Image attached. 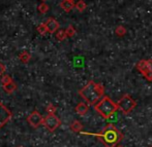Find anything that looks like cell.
I'll return each mask as SVG.
<instances>
[{
  "instance_id": "484cf974",
  "label": "cell",
  "mask_w": 152,
  "mask_h": 147,
  "mask_svg": "<svg viewBox=\"0 0 152 147\" xmlns=\"http://www.w3.org/2000/svg\"><path fill=\"white\" fill-rule=\"evenodd\" d=\"M19 147H23V146H19Z\"/></svg>"
},
{
  "instance_id": "d6986e66",
  "label": "cell",
  "mask_w": 152,
  "mask_h": 147,
  "mask_svg": "<svg viewBox=\"0 0 152 147\" xmlns=\"http://www.w3.org/2000/svg\"><path fill=\"white\" fill-rule=\"evenodd\" d=\"M56 37L58 40L62 41V40H64L66 37H67V35H66L65 31H63V30H59V31H57V33H56Z\"/></svg>"
},
{
  "instance_id": "cb8c5ba5",
  "label": "cell",
  "mask_w": 152,
  "mask_h": 147,
  "mask_svg": "<svg viewBox=\"0 0 152 147\" xmlns=\"http://www.w3.org/2000/svg\"><path fill=\"white\" fill-rule=\"evenodd\" d=\"M115 147H123V146H121V145H119V144H118V145H116Z\"/></svg>"
},
{
  "instance_id": "7a4b0ae2",
  "label": "cell",
  "mask_w": 152,
  "mask_h": 147,
  "mask_svg": "<svg viewBox=\"0 0 152 147\" xmlns=\"http://www.w3.org/2000/svg\"><path fill=\"white\" fill-rule=\"evenodd\" d=\"M80 96L89 105H95L104 96V86L99 84L89 81L80 92Z\"/></svg>"
},
{
  "instance_id": "7402d4cb",
  "label": "cell",
  "mask_w": 152,
  "mask_h": 147,
  "mask_svg": "<svg viewBox=\"0 0 152 147\" xmlns=\"http://www.w3.org/2000/svg\"><path fill=\"white\" fill-rule=\"evenodd\" d=\"M116 33H117V35H119V36H123L124 34L126 33V29L124 28L123 26H119L118 28L116 29Z\"/></svg>"
},
{
  "instance_id": "30bf717a",
  "label": "cell",
  "mask_w": 152,
  "mask_h": 147,
  "mask_svg": "<svg viewBox=\"0 0 152 147\" xmlns=\"http://www.w3.org/2000/svg\"><path fill=\"white\" fill-rule=\"evenodd\" d=\"M88 110H89V104L84 103V102L79 103L76 107V112L78 114H80V115H85L88 112Z\"/></svg>"
},
{
  "instance_id": "277c9868",
  "label": "cell",
  "mask_w": 152,
  "mask_h": 147,
  "mask_svg": "<svg viewBox=\"0 0 152 147\" xmlns=\"http://www.w3.org/2000/svg\"><path fill=\"white\" fill-rule=\"evenodd\" d=\"M117 105H118V108L123 113L128 114L134 109V107L137 106V103L129 95H124L118 101Z\"/></svg>"
},
{
  "instance_id": "ac0fdd59",
  "label": "cell",
  "mask_w": 152,
  "mask_h": 147,
  "mask_svg": "<svg viewBox=\"0 0 152 147\" xmlns=\"http://www.w3.org/2000/svg\"><path fill=\"white\" fill-rule=\"evenodd\" d=\"M37 8H38V12H39L40 14H47V12H49V5L45 3V2L42 4H39Z\"/></svg>"
},
{
  "instance_id": "9c48e42d",
  "label": "cell",
  "mask_w": 152,
  "mask_h": 147,
  "mask_svg": "<svg viewBox=\"0 0 152 147\" xmlns=\"http://www.w3.org/2000/svg\"><path fill=\"white\" fill-rule=\"evenodd\" d=\"M46 26H47V28H48L49 33H55V32L58 31V29H59V23L57 22L55 19L51 18L46 22Z\"/></svg>"
},
{
  "instance_id": "44dd1931",
  "label": "cell",
  "mask_w": 152,
  "mask_h": 147,
  "mask_svg": "<svg viewBox=\"0 0 152 147\" xmlns=\"http://www.w3.org/2000/svg\"><path fill=\"white\" fill-rule=\"evenodd\" d=\"M56 110H57V108L55 107L53 104H49V105L47 106V108H46V111L48 112V114H55Z\"/></svg>"
},
{
  "instance_id": "52a82bcc",
  "label": "cell",
  "mask_w": 152,
  "mask_h": 147,
  "mask_svg": "<svg viewBox=\"0 0 152 147\" xmlns=\"http://www.w3.org/2000/svg\"><path fill=\"white\" fill-rule=\"evenodd\" d=\"M27 121L28 123L33 128H38L40 125H42L44 122V116L39 113L38 111H33L31 114H29L27 117Z\"/></svg>"
},
{
  "instance_id": "5b68a950",
  "label": "cell",
  "mask_w": 152,
  "mask_h": 147,
  "mask_svg": "<svg viewBox=\"0 0 152 147\" xmlns=\"http://www.w3.org/2000/svg\"><path fill=\"white\" fill-rule=\"evenodd\" d=\"M137 69L143 74L145 78L152 81V60H142L137 64Z\"/></svg>"
},
{
  "instance_id": "e0dca14e",
  "label": "cell",
  "mask_w": 152,
  "mask_h": 147,
  "mask_svg": "<svg viewBox=\"0 0 152 147\" xmlns=\"http://www.w3.org/2000/svg\"><path fill=\"white\" fill-rule=\"evenodd\" d=\"M75 7H76L79 12H83V10H85V8H86V3H85L83 0H79L76 3V5H75Z\"/></svg>"
},
{
  "instance_id": "4fadbf2b",
  "label": "cell",
  "mask_w": 152,
  "mask_h": 147,
  "mask_svg": "<svg viewBox=\"0 0 152 147\" xmlns=\"http://www.w3.org/2000/svg\"><path fill=\"white\" fill-rule=\"evenodd\" d=\"M3 89L6 94H12L17 89V84L14 81H12L10 84H5V86H3Z\"/></svg>"
},
{
  "instance_id": "d4e9b609",
  "label": "cell",
  "mask_w": 152,
  "mask_h": 147,
  "mask_svg": "<svg viewBox=\"0 0 152 147\" xmlns=\"http://www.w3.org/2000/svg\"><path fill=\"white\" fill-rule=\"evenodd\" d=\"M42 1H46V0H42Z\"/></svg>"
},
{
  "instance_id": "3957f363",
  "label": "cell",
  "mask_w": 152,
  "mask_h": 147,
  "mask_svg": "<svg viewBox=\"0 0 152 147\" xmlns=\"http://www.w3.org/2000/svg\"><path fill=\"white\" fill-rule=\"evenodd\" d=\"M95 110L104 118H110L117 111L118 105L112 101L109 97H104L97 104H95Z\"/></svg>"
},
{
  "instance_id": "7c38bea8",
  "label": "cell",
  "mask_w": 152,
  "mask_h": 147,
  "mask_svg": "<svg viewBox=\"0 0 152 147\" xmlns=\"http://www.w3.org/2000/svg\"><path fill=\"white\" fill-rule=\"evenodd\" d=\"M70 130L75 133H81L83 131V125L79 120H74L70 125Z\"/></svg>"
},
{
  "instance_id": "8992f818",
  "label": "cell",
  "mask_w": 152,
  "mask_h": 147,
  "mask_svg": "<svg viewBox=\"0 0 152 147\" xmlns=\"http://www.w3.org/2000/svg\"><path fill=\"white\" fill-rule=\"evenodd\" d=\"M42 125L46 127V129H48L49 132H54L61 125V121L55 114H49L46 117H44Z\"/></svg>"
},
{
  "instance_id": "2e32d148",
  "label": "cell",
  "mask_w": 152,
  "mask_h": 147,
  "mask_svg": "<svg viewBox=\"0 0 152 147\" xmlns=\"http://www.w3.org/2000/svg\"><path fill=\"white\" fill-rule=\"evenodd\" d=\"M12 77H10V75H7V74H3L1 79H0V82H1L2 86H5V84H10V82H12Z\"/></svg>"
},
{
  "instance_id": "ba28073f",
  "label": "cell",
  "mask_w": 152,
  "mask_h": 147,
  "mask_svg": "<svg viewBox=\"0 0 152 147\" xmlns=\"http://www.w3.org/2000/svg\"><path fill=\"white\" fill-rule=\"evenodd\" d=\"M12 118V112L0 102V129L6 125Z\"/></svg>"
},
{
  "instance_id": "603a6c76",
  "label": "cell",
  "mask_w": 152,
  "mask_h": 147,
  "mask_svg": "<svg viewBox=\"0 0 152 147\" xmlns=\"http://www.w3.org/2000/svg\"><path fill=\"white\" fill-rule=\"evenodd\" d=\"M4 71H5V67H4L3 64L0 63V75H2L4 73Z\"/></svg>"
},
{
  "instance_id": "9a60e30c",
  "label": "cell",
  "mask_w": 152,
  "mask_h": 147,
  "mask_svg": "<svg viewBox=\"0 0 152 147\" xmlns=\"http://www.w3.org/2000/svg\"><path fill=\"white\" fill-rule=\"evenodd\" d=\"M36 30H37V32L40 34V35H46L47 33H48V28H47L46 24H40L37 26V28H36Z\"/></svg>"
},
{
  "instance_id": "5bb4252c",
  "label": "cell",
  "mask_w": 152,
  "mask_h": 147,
  "mask_svg": "<svg viewBox=\"0 0 152 147\" xmlns=\"http://www.w3.org/2000/svg\"><path fill=\"white\" fill-rule=\"evenodd\" d=\"M19 58H20L21 62H23V63H28V62L30 61V59H31V56H30V54H29V53L23 52L22 54L19 56Z\"/></svg>"
},
{
  "instance_id": "8fae6325",
  "label": "cell",
  "mask_w": 152,
  "mask_h": 147,
  "mask_svg": "<svg viewBox=\"0 0 152 147\" xmlns=\"http://www.w3.org/2000/svg\"><path fill=\"white\" fill-rule=\"evenodd\" d=\"M75 5L76 4L74 3V0H62L60 3L61 8L66 12H69L75 7Z\"/></svg>"
},
{
  "instance_id": "6da1fadb",
  "label": "cell",
  "mask_w": 152,
  "mask_h": 147,
  "mask_svg": "<svg viewBox=\"0 0 152 147\" xmlns=\"http://www.w3.org/2000/svg\"><path fill=\"white\" fill-rule=\"evenodd\" d=\"M81 134L97 137L99 141H102L106 147H115L116 145H118L123 139L122 132L119 131L113 123H108L100 133L95 134L88 133V132H81Z\"/></svg>"
},
{
  "instance_id": "4316f807",
  "label": "cell",
  "mask_w": 152,
  "mask_h": 147,
  "mask_svg": "<svg viewBox=\"0 0 152 147\" xmlns=\"http://www.w3.org/2000/svg\"><path fill=\"white\" fill-rule=\"evenodd\" d=\"M151 147H152V146H151Z\"/></svg>"
},
{
  "instance_id": "ffe728a7",
  "label": "cell",
  "mask_w": 152,
  "mask_h": 147,
  "mask_svg": "<svg viewBox=\"0 0 152 147\" xmlns=\"http://www.w3.org/2000/svg\"><path fill=\"white\" fill-rule=\"evenodd\" d=\"M65 33H66V35H67V37H72V36L76 34V29L72 26H68L65 30Z\"/></svg>"
}]
</instances>
